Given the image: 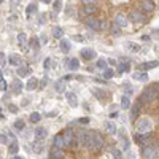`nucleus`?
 Returning a JSON list of instances; mask_svg holds the SVG:
<instances>
[{
  "instance_id": "1",
  "label": "nucleus",
  "mask_w": 159,
  "mask_h": 159,
  "mask_svg": "<svg viewBox=\"0 0 159 159\" xmlns=\"http://www.w3.org/2000/svg\"><path fill=\"white\" fill-rule=\"evenodd\" d=\"M85 147L91 151V153H99L103 147V137L97 130H88V139Z\"/></svg>"
},
{
  "instance_id": "2",
  "label": "nucleus",
  "mask_w": 159,
  "mask_h": 159,
  "mask_svg": "<svg viewBox=\"0 0 159 159\" xmlns=\"http://www.w3.org/2000/svg\"><path fill=\"white\" fill-rule=\"evenodd\" d=\"M157 97H159V91L156 89V86L153 85V86H150V88L145 89L137 102H139L140 105H150V103L153 102V100H156Z\"/></svg>"
},
{
  "instance_id": "3",
  "label": "nucleus",
  "mask_w": 159,
  "mask_h": 159,
  "mask_svg": "<svg viewBox=\"0 0 159 159\" xmlns=\"http://www.w3.org/2000/svg\"><path fill=\"white\" fill-rule=\"evenodd\" d=\"M142 153L145 159H154L159 154V143L157 142L147 143L145 147H142Z\"/></svg>"
},
{
  "instance_id": "4",
  "label": "nucleus",
  "mask_w": 159,
  "mask_h": 159,
  "mask_svg": "<svg viewBox=\"0 0 159 159\" xmlns=\"http://www.w3.org/2000/svg\"><path fill=\"white\" fill-rule=\"evenodd\" d=\"M62 137H64V142H65V148H77L78 147V139H77V135L73 134V130L70 129H67L64 130V134H62Z\"/></svg>"
},
{
  "instance_id": "5",
  "label": "nucleus",
  "mask_w": 159,
  "mask_h": 159,
  "mask_svg": "<svg viewBox=\"0 0 159 159\" xmlns=\"http://www.w3.org/2000/svg\"><path fill=\"white\" fill-rule=\"evenodd\" d=\"M137 132L139 134L151 132V121L148 118H140L139 121H137Z\"/></svg>"
},
{
  "instance_id": "6",
  "label": "nucleus",
  "mask_w": 159,
  "mask_h": 159,
  "mask_svg": "<svg viewBox=\"0 0 159 159\" xmlns=\"http://www.w3.org/2000/svg\"><path fill=\"white\" fill-rule=\"evenodd\" d=\"M139 6H140V10L143 13H151L154 10V2H153V0H142Z\"/></svg>"
},
{
  "instance_id": "7",
  "label": "nucleus",
  "mask_w": 159,
  "mask_h": 159,
  "mask_svg": "<svg viewBox=\"0 0 159 159\" xmlns=\"http://www.w3.org/2000/svg\"><path fill=\"white\" fill-rule=\"evenodd\" d=\"M86 26L89 27V29H92V30H99V29H102V21L95 19V18H88L86 19Z\"/></svg>"
},
{
  "instance_id": "8",
  "label": "nucleus",
  "mask_w": 159,
  "mask_h": 159,
  "mask_svg": "<svg viewBox=\"0 0 159 159\" xmlns=\"http://www.w3.org/2000/svg\"><path fill=\"white\" fill-rule=\"evenodd\" d=\"M115 22L118 24L119 27H126L127 22H129V19H127L126 15H121V13H119V15H116V16H115Z\"/></svg>"
},
{
  "instance_id": "9",
  "label": "nucleus",
  "mask_w": 159,
  "mask_h": 159,
  "mask_svg": "<svg viewBox=\"0 0 159 159\" xmlns=\"http://www.w3.org/2000/svg\"><path fill=\"white\" fill-rule=\"evenodd\" d=\"M129 19L132 21V22H143V21H145V18H143V15L140 11H132L129 15Z\"/></svg>"
},
{
  "instance_id": "10",
  "label": "nucleus",
  "mask_w": 159,
  "mask_h": 159,
  "mask_svg": "<svg viewBox=\"0 0 159 159\" xmlns=\"http://www.w3.org/2000/svg\"><path fill=\"white\" fill-rule=\"evenodd\" d=\"M94 56H95V53L92 50H89V48L81 50V57L85 59V60H91V59H94Z\"/></svg>"
},
{
  "instance_id": "11",
  "label": "nucleus",
  "mask_w": 159,
  "mask_h": 159,
  "mask_svg": "<svg viewBox=\"0 0 159 159\" xmlns=\"http://www.w3.org/2000/svg\"><path fill=\"white\" fill-rule=\"evenodd\" d=\"M50 156H51L53 159H62V157H64V153H62V150H60V148L53 147L51 151H50Z\"/></svg>"
},
{
  "instance_id": "12",
  "label": "nucleus",
  "mask_w": 159,
  "mask_h": 159,
  "mask_svg": "<svg viewBox=\"0 0 159 159\" xmlns=\"http://www.w3.org/2000/svg\"><path fill=\"white\" fill-rule=\"evenodd\" d=\"M140 107H142V105L137 102L135 105L130 108V121H135V119H137V116H139V113H140Z\"/></svg>"
},
{
  "instance_id": "13",
  "label": "nucleus",
  "mask_w": 159,
  "mask_h": 159,
  "mask_svg": "<svg viewBox=\"0 0 159 159\" xmlns=\"http://www.w3.org/2000/svg\"><path fill=\"white\" fill-rule=\"evenodd\" d=\"M54 147H57L60 150L65 148V142H64V137H62V134H57L56 137H54Z\"/></svg>"
},
{
  "instance_id": "14",
  "label": "nucleus",
  "mask_w": 159,
  "mask_h": 159,
  "mask_svg": "<svg viewBox=\"0 0 159 159\" xmlns=\"http://www.w3.org/2000/svg\"><path fill=\"white\" fill-rule=\"evenodd\" d=\"M65 65H68L70 70H77V68L80 67V62H78V59H67L65 60Z\"/></svg>"
},
{
  "instance_id": "15",
  "label": "nucleus",
  "mask_w": 159,
  "mask_h": 159,
  "mask_svg": "<svg viewBox=\"0 0 159 159\" xmlns=\"http://www.w3.org/2000/svg\"><path fill=\"white\" fill-rule=\"evenodd\" d=\"M67 100L72 107H77L78 105V99H77V94L75 92H67Z\"/></svg>"
},
{
  "instance_id": "16",
  "label": "nucleus",
  "mask_w": 159,
  "mask_h": 159,
  "mask_svg": "<svg viewBox=\"0 0 159 159\" xmlns=\"http://www.w3.org/2000/svg\"><path fill=\"white\" fill-rule=\"evenodd\" d=\"M77 139H78V143L85 147V145H86V139H88V130H80V134L77 135Z\"/></svg>"
},
{
  "instance_id": "17",
  "label": "nucleus",
  "mask_w": 159,
  "mask_h": 159,
  "mask_svg": "<svg viewBox=\"0 0 159 159\" xmlns=\"http://www.w3.org/2000/svg\"><path fill=\"white\" fill-rule=\"evenodd\" d=\"M46 135H48V130L46 129H43V127H37L35 129V137H37L38 140H43Z\"/></svg>"
},
{
  "instance_id": "18",
  "label": "nucleus",
  "mask_w": 159,
  "mask_h": 159,
  "mask_svg": "<svg viewBox=\"0 0 159 159\" xmlns=\"http://www.w3.org/2000/svg\"><path fill=\"white\" fill-rule=\"evenodd\" d=\"M11 89H13V92H15V94H19L21 91H22V83H21L19 80L13 81L11 83Z\"/></svg>"
},
{
  "instance_id": "19",
  "label": "nucleus",
  "mask_w": 159,
  "mask_h": 159,
  "mask_svg": "<svg viewBox=\"0 0 159 159\" xmlns=\"http://www.w3.org/2000/svg\"><path fill=\"white\" fill-rule=\"evenodd\" d=\"M105 129H107V132H110V134H116V132H118V130H116V124L112 123V121H107L105 123Z\"/></svg>"
},
{
  "instance_id": "20",
  "label": "nucleus",
  "mask_w": 159,
  "mask_h": 159,
  "mask_svg": "<svg viewBox=\"0 0 159 159\" xmlns=\"http://www.w3.org/2000/svg\"><path fill=\"white\" fill-rule=\"evenodd\" d=\"M85 11L92 15V13H97V5L95 3H91V5H85Z\"/></svg>"
},
{
  "instance_id": "21",
  "label": "nucleus",
  "mask_w": 159,
  "mask_h": 159,
  "mask_svg": "<svg viewBox=\"0 0 159 159\" xmlns=\"http://www.w3.org/2000/svg\"><path fill=\"white\" fill-rule=\"evenodd\" d=\"M60 50L64 53L70 51V41H68V40H60Z\"/></svg>"
},
{
  "instance_id": "22",
  "label": "nucleus",
  "mask_w": 159,
  "mask_h": 159,
  "mask_svg": "<svg viewBox=\"0 0 159 159\" xmlns=\"http://www.w3.org/2000/svg\"><path fill=\"white\" fill-rule=\"evenodd\" d=\"M8 62H10V64H13V65H19L21 64V59H19L18 54H11V56L8 57Z\"/></svg>"
},
{
  "instance_id": "23",
  "label": "nucleus",
  "mask_w": 159,
  "mask_h": 159,
  "mask_svg": "<svg viewBox=\"0 0 159 159\" xmlns=\"http://www.w3.org/2000/svg\"><path fill=\"white\" fill-rule=\"evenodd\" d=\"M134 80H139V81H147V80H148V75H147V73L135 72V73H134Z\"/></svg>"
},
{
  "instance_id": "24",
  "label": "nucleus",
  "mask_w": 159,
  "mask_h": 159,
  "mask_svg": "<svg viewBox=\"0 0 159 159\" xmlns=\"http://www.w3.org/2000/svg\"><path fill=\"white\" fill-rule=\"evenodd\" d=\"M107 64H108V62L105 59H99L97 60V65H95V67H97L99 70H107Z\"/></svg>"
},
{
  "instance_id": "25",
  "label": "nucleus",
  "mask_w": 159,
  "mask_h": 159,
  "mask_svg": "<svg viewBox=\"0 0 159 159\" xmlns=\"http://www.w3.org/2000/svg\"><path fill=\"white\" fill-rule=\"evenodd\" d=\"M37 86H38V81H37L35 78H30V80H29V83H27V89H29V91L35 89Z\"/></svg>"
},
{
  "instance_id": "26",
  "label": "nucleus",
  "mask_w": 159,
  "mask_h": 159,
  "mask_svg": "<svg viewBox=\"0 0 159 159\" xmlns=\"http://www.w3.org/2000/svg\"><path fill=\"white\" fill-rule=\"evenodd\" d=\"M30 73V68L29 67H21V68H18V75L19 77H26V75H29Z\"/></svg>"
},
{
  "instance_id": "27",
  "label": "nucleus",
  "mask_w": 159,
  "mask_h": 159,
  "mask_svg": "<svg viewBox=\"0 0 159 159\" xmlns=\"http://www.w3.org/2000/svg\"><path fill=\"white\" fill-rule=\"evenodd\" d=\"M130 107V102H129V97L127 95H124V97L121 99V108H124V110H127Z\"/></svg>"
},
{
  "instance_id": "28",
  "label": "nucleus",
  "mask_w": 159,
  "mask_h": 159,
  "mask_svg": "<svg viewBox=\"0 0 159 159\" xmlns=\"http://www.w3.org/2000/svg\"><path fill=\"white\" fill-rule=\"evenodd\" d=\"M53 35L56 37V38H62V35H64V30H62L60 27H56V29H54V32H53Z\"/></svg>"
},
{
  "instance_id": "29",
  "label": "nucleus",
  "mask_w": 159,
  "mask_h": 159,
  "mask_svg": "<svg viewBox=\"0 0 159 159\" xmlns=\"http://www.w3.org/2000/svg\"><path fill=\"white\" fill-rule=\"evenodd\" d=\"M18 41H19V45H26V43H27L26 33H19V35H18Z\"/></svg>"
},
{
  "instance_id": "30",
  "label": "nucleus",
  "mask_w": 159,
  "mask_h": 159,
  "mask_svg": "<svg viewBox=\"0 0 159 159\" xmlns=\"http://www.w3.org/2000/svg\"><path fill=\"white\" fill-rule=\"evenodd\" d=\"M129 70H130V67H129V62H126V64L119 65V68H118V72H119V73H123V72H129Z\"/></svg>"
},
{
  "instance_id": "31",
  "label": "nucleus",
  "mask_w": 159,
  "mask_h": 159,
  "mask_svg": "<svg viewBox=\"0 0 159 159\" xmlns=\"http://www.w3.org/2000/svg\"><path fill=\"white\" fill-rule=\"evenodd\" d=\"M8 153H10V154H16V153H18V145H16V143H11V145H10Z\"/></svg>"
},
{
  "instance_id": "32",
  "label": "nucleus",
  "mask_w": 159,
  "mask_h": 159,
  "mask_svg": "<svg viewBox=\"0 0 159 159\" xmlns=\"http://www.w3.org/2000/svg\"><path fill=\"white\" fill-rule=\"evenodd\" d=\"M38 121H40V113L33 112V113L30 115V123H38Z\"/></svg>"
},
{
  "instance_id": "33",
  "label": "nucleus",
  "mask_w": 159,
  "mask_h": 159,
  "mask_svg": "<svg viewBox=\"0 0 159 159\" xmlns=\"http://www.w3.org/2000/svg\"><path fill=\"white\" fill-rule=\"evenodd\" d=\"M92 92H94V95L97 99H103V91L102 89H92Z\"/></svg>"
},
{
  "instance_id": "34",
  "label": "nucleus",
  "mask_w": 159,
  "mask_h": 159,
  "mask_svg": "<svg viewBox=\"0 0 159 159\" xmlns=\"http://www.w3.org/2000/svg\"><path fill=\"white\" fill-rule=\"evenodd\" d=\"M24 126H26L24 121H21V119H18V121L15 123V127H16L18 130H22V129H24Z\"/></svg>"
},
{
  "instance_id": "35",
  "label": "nucleus",
  "mask_w": 159,
  "mask_h": 159,
  "mask_svg": "<svg viewBox=\"0 0 159 159\" xmlns=\"http://www.w3.org/2000/svg\"><path fill=\"white\" fill-rule=\"evenodd\" d=\"M103 77H105L107 80L112 78V77H113V70H112V68H107V70H103Z\"/></svg>"
},
{
  "instance_id": "36",
  "label": "nucleus",
  "mask_w": 159,
  "mask_h": 159,
  "mask_svg": "<svg viewBox=\"0 0 159 159\" xmlns=\"http://www.w3.org/2000/svg\"><path fill=\"white\" fill-rule=\"evenodd\" d=\"M35 10H37V5H35V3H32V5H29V6H27L26 13H27V15H30V13H33Z\"/></svg>"
},
{
  "instance_id": "37",
  "label": "nucleus",
  "mask_w": 159,
  "mask_h": 159,
  "mask_svg": "<svg viewBox=\"0 0 159 159\" xmlns=\"http://www.w3.org/2000/svg\"><path fill=\"white\" fill-rule=\"evenodd\" d=\"M62 10V2L57 0V2H54V11H60Z\"/></svg>"
},
{
  "instance_id": "38",
  "label": "nucleus",
  "mask_w": 159,
  "mask_h": 159,
  "mask_svg": "<svg viewBox=\"0 0 159 159\" xmlns=\"http://www.w3.org/2000/svg\"><path fill=\"white\" fill-rule=\"evenodd\" d=\"M139 68H140V70H148V68H150V62H143V64L139 65Z\"/></svg>"
},
{
  "instance_id": "39",
  "label": "nucleus",
  "mask_w": 159,
  "mask_h": 159,
  "mask_svg": "<svg viewBox=\"0 0 159 159\" xmlns=\"http://www.w3.org/2000/svg\"><path fill=\"white\" fill-rule=\"evenodd\" d=\"M8 110H10L11 113H18V107L13 105V103H10V105H8Z\"/></svg>"
},
{
  "instance_id": "40",
  "label": "nucleus",
  "mask_w": 159,
  "mask_h": 159,
  "mask_svg": "<svg viewBox=\"0 0 159 159\" xmlns=\"http://www.w3.org/2000/svg\"><path fill=\"white\" fill-rule=\"evenodd\" d=\"M113 154H115V159H123L121 151H118V150H113Z\"/></svg>"
},
{
  "instance_id": "41",
  "label": "nucleus",
  "mask_w": 159,
  "mask_h": 159,
  "mask_svg": "<svg viewBox=\"0 0 159 159\" xmlns=\"http://www.w3.org/2000/svg\"><path fill=\"white\" fill-rule=\"evenodd\" d=\"M0 143H8V139L3 134H0Z\"/></svg>"
},
{
  "instance_id": "42",
  "label": "nucleus",
  "mask_w": 159,
  "mask_h": 159,
  "mask_svg": "<svg viewBox=\"0 0 159 159\" xmlns=\"http://www.w3.org/2000/svg\"><path fill=\"white\" fill-rule=\"evenodd\" d=\"M157 65H159L157 60H151V62H150V68H154V67H157Z\"/></svg>"
},
{
  "instance_id": "43",
  "label": "nucleus",
  "mask_w": 159,
  "mask_h": 159,
  "mask_svg": "<svg viewBox=\"0 0 159 159\" xmlns=\"http://www.w3.org/2000/svg\"><path fill=\"white\" fill-rule=\"evenodd\" d=\"M3 64H5V54L0 53V67H2Z\"/></svg>"
},
{
  "instance_id": "44",
  "label": "nucleus",
  "mask_w": 159,
  "mask_h": 159,
  "mask_svg": "<svg viewBox=\"0 0 159 159\" xmlns=\"http://www.w3.org/2000/svg\"><path fill=\"white\" fill-rule=\"evenodd\" d=\"M50 64H51V59H45V62H43L45 68H48V67H50Z\"/></svg>"
},
{
  "instance_id": "45",
  "label": "nucleus",
  "mask_w": 159,
  "mask_h": 159,
  "mask_svg": "<svg viewBox=\"0 0 159 159\" xmlns=\"http://www.w3.org/2000/svg\"><path fill=\"white\" fill-rule=\"evenodd\" d=\"M73 40H77V41H83V40H85V37H81V35H75V37H73Z\"/></svg>"
},
{
  "instance_id": "46",
  "label": "nucleus",
  "mask_w": 159,
  "mask_h": 159,
  "mask_svg": "<svg viewBox=\"0 0 159 159\" xmlns=\"http://www.w3.org/2000/svg\"><path fill=\"white\" fill-rule=\"evenodd\" d=\"M56 89H57V91H62V89H64V86H62V83H60V81L56 85Z\"/></svg>"
},
{
  "instance_id": "47",
  "label": "nucleus",
  "mask_w": 159,
  "mask_h": 159,
  "mask_svg": "<svg viewBox=\"0 0 159 159\" xmlns=\"http://www.w3.org/2000/svg\"><path fill=\"white\" fill-rule=\"evenodd\" d=\"M5 88H6V83H5V81L2 80V81H0V89H2V91H3Z\"/></svg>"
},
{
  "instance_id": "48",
  "label": "nucleus",
  "mask_w": 159,
  "mask_h": 159,
  "mask_svg": "<svg viewBox=\"0 0 159 159\" xmlns=\"http://www.w3.org/2000/svg\"><path fill=\"white\" fill-rule=\"evenodd\" d=\"M80 123H81V124H88V123H89V118H81Z\"/></svg>"
},
{
  "instance_id": "49",
  "label": "nucleus",
  "mask_w": 159,
  "mask_h": 159,
  "mask_svg": "<svg viewBox=\"0 0 159 159\" xmlns=\"http://www.w3.org/2000/svg\"><path fill=\"white\" fill-rule=\"evenodd\" d=\"M83 3H85V5H91V3H94V0H83Z\"/></svg>"
},
{
  "instance_id": "50",
  "label": "nucleus",
  "mask_w": 159,
  "mask_h": 159,
  "mask_svg": "<svg viewBox=\"0 0 159 159\" xmlns=\"http://www.w3.org/2000/svg\"><path fill=\"white\" fill-rule=\"evenodd\" d=\"M45 85H46V78H43V80H41V83H40V88H45Z\"/></svg>"
},
{
  "instance_id": "51",
  "label": "nucleus",
  "mask_w": 159,
  "mask_h": 159,
  "mask_svg": "<svg viewBox=\"0 0 159 159\" xmlns=\"http://www.w3.org/2000/svg\"><path fill=\"white\" fill-rule=\"evenodd\" d=\"M41 2H43V3H50L51 0H41Z\"/></svg>"
},
{
  "instance_id": "52",
  "label": "nucleus",
  "mask_w": 159,
  "mask_h": 159,
  "mask_svg": "<svg viewBox=\"0 0 159 159\" xmlns=\"http://www.w3.org/2000/svg\"><path fill=\"white\" fill-rule=\"evenodd\" d=\"M154 86H156V89H157V91H159V81L156 83V85H154Z\"/></svg>"
},
{
  "instance_id": "53",
  "label": "nucleus",
  "mask_w": 159,
  "mask_h": 159,
  "mask_svg": "<svg viewBox=\"0 0 159 159\" xmlns=\"http://www.w3.org/2000/svg\"><path fill=\"white\" fill-rule=\"evenodd\" d=\"M0 81H2V72H0Z\"/></svg>"
},
{
  "instance_id": "54",
  "label": "nucleus",
  "mask_w": 159,
  "mask_h": 159,
  "mask_svg": "<svg viewBox=\"0 0 159 159\" xmlns=\"http://www.w3.org/2000/svg\"><path fill=\"white\" fill-rule=\"evenodd\" d=\"M15 159H22V157H19V156H16V157H15Z\"/></svg>"
}]
</instances>
